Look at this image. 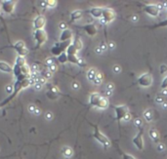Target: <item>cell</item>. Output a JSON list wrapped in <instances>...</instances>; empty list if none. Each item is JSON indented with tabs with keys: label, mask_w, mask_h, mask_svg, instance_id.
Returning a JSON list of instances; mask_svg holds the SVG:
<instances>
[{
	"label": "cell",
	"mask_w": 167,
	"mask_h": 159,
	"mask_svg": "<svg viewBox=\"0 0 167 159\" xmlns=\"http://www.w3.org/2000/svg\"><path fill=\"white\" fill-rule=\"evenodd\" d=\"M29 85H31L29 78H28V79H25V80H16V82L14 83V93L11 94V95H9L5 100H3L2 102H0V108H2L3 106H5L6 105H8L11 101H13V100L17 97L18 94H19L22 90L28 88Z\"/></svg>",
	"instance_id": "1"
},
{
	"label": "cell",
	"mask_w": 167,
	"mask_h": 159,
	"mask_svg": "<svg viewBox=\"0 0 167 159\" xmlns=\"http://www.w3.org/2000/svg\"><path fill=\"white\" fill-rule=\"evenodd\" d=\"M13 74H14L16 80L28 79L30 77V74H31V68L28 64L23 65V66L14 65V67H13Z\"/></svg>",
	"instance_id": "2"
},
{
	"label": "cell",
	"mask_w": 167,
	"mask_h": 159,
	"mask_svg": "<svg viewBox=\"0 0 167 159\" xmlns=\"http://www.w3.org/2000/svg\"><path fill=\"white\" fill-rule=\"evenodd\" d=\"M90 125H91V126L93 127V129H94L93 137L95 138V140L98 141L105 148H109V147L111 146V142H110V140H109L104 134H102V132L100 131V129H99V127H98L97 125L92 124V123H90Z\"/></svg>",
	"instance_id": "3"
},
{
	"label": "cell",
	"mask_w": 167,
	"mask_h": 159,
	"mask_svg": "<svg viewBox=\"0 0 167 159\" xmlns=\"http://www.w3.org/2000/svg\"><path fill=\"white\" fill-rule=\"evenodd\" d=\"M72 43V40L70 41H65V42H57L54 44V46L51 48V54L53 56H56V57H59L60 55H62L63 53H66L67 49L68 48V46Z\"/></svg>",
	"instance_id": "4"
},
{
	"label": "cell",
	"mask_w": 167,
	"mask_h": 159,
	"mask_svg": "<svg viewBox=\"0 0 167 159\" xmlns=\"http://www.w3.org/2000/svg\"><path fill=\"white\" fill-rule=\"evenodd\" d=\"M33 37L35 40V46L36 48H39L41 45H43L47 41V34L44 29H38L34 30Z\"/></svg>",
	"instance_id": "5"
},
{
	"label": "cell",
	"mask_w": 167,
	"mask_h": 159,
	"mask_svg": "<svg viewBox=\"0 0 167 159\" xmlns=\"http://www.w3.org/2000/svg\"><path fill=\"white\" fill-rule=\"evenodd\" d=\"M113 109H114V112H115V120H117V121L123 120V118L125 117V115H126L127 113H129L127 106H124V105L114 106H113Z\"/></svg>",
	"instance_id": "6"
},
{
	"label": "cell",
	"mask_w": 167,
	"mask_h": 159,
	"mask_svg": "<svg viewBox=\"0 0 167 159\" xmlns=\"http://www.w3.org/2000/svg\"><path fill=\"white\" fill-rule=\"evenodd\" d=\"M143 11L148 14L149 16L157 17L160 13V10L157 5L155 4H144L143 5Z\"/></svg>",
	"instance_id": "7"
},
{
	"label": "cell",
	"mask_w": 167,
	"mask_h": 159,
	"mask_svg": "<svg viewBox=\"0 0 167 159\" xmlns=\"http://www.w3.org/2000/svg\"><path fill=\"white\" fill-rule=\"evenodd\" d=\"M12 48L17 52L18 56H21V57H26L28 54V48L26 47V44H25V42L24 41H21V40H19L17 41L13 46Z\"/></svg>",
	"instance_id": "8"
},
{
	"label": "cell",
	"mask_w": 167,
	"mask_h": 159,
	"mask_svg": "<svg viewBox=\"0 0 167 159\" xmlns=\"http://www.w3.org/2000/svg\"><path fill=\"white\" fill-rule=\"evenodd\" d=\"M115 13L111 8H104L103 17H102V23L104 24H110L115 19Z\"/></svg>",
	"instance_id": "9"
},
{
	"label": "cell",
	"mask_w": 167,
	"mask_h": 159,
	"mask_svg": "<svg viewBox=\"0 0 167 159\" xmlns=\"http://www.w3.org/2000/svg\"><path fill=\"white\" fill-rule=\"evenodd\" d=\"M132 142L139 150H142L144 148V128L139 129L138 134L133 138Z\"/></svg>",
	"instance_id": "10"
},
{
	"label": "cell",
	"mask_w": 167,
	"mask_h": 159,
	"mask_svg": "<svg viewBox=\"0 0 167 159\" xmlns=\"http://www.w3.org/2000/svg\"><path fill=\"white\" fill-rule=\"evenodd\" d=\"M137 82H138V84L140 85V86H142V87H150L151 86V84H152V76H151V74H150V72H146V73H144V74H142L138 80H137Z\"/></svg>",
	"instance_id": "11"
},
{
	"label": "cell",
	"mask_w": 167,
	"mask_h": 159,
	"mask_svg": "<svg viewBox=\"0 0 167 159\" xmlns=\"http://www.w3.org/2000/svg\"><path fill=\"white\" fill-rule=\"evenodd\" d=\"M16 1H1V10L5 14H12L14 12Z\"/></svg>",
	"instance_id": "12"
},
{
	"label": "cell",
	"mask_w": 167,
	"mask_h": 159,
	"mask_svg": "<svg viewBox=\"0 0 167 159\" xmlns=\"http://www.w3.org/2000/svg\"><path fill=\"white\" fill-rule=\"evenodd\" d=\"M45 23H46V20H45V17L42 16V15H39L37 16L33 21V27L34 30H38V29H43L44 26H45Z\"/></svg>",
	"instance_id": "13"
},
{
	"label": "cell",
	"mask_w": 167,
	"mask_h": 159,
	"mask_svg": "<svg viewBox=\"0 0 167 159\" xmlns=\"http://www.w3.org/2000/svg\"><path fill=\"white\" fill-rule=\"evenodd\" d=\"M80 28H82L84 31L90 36H94L97 33V26L94 24H87L85 26H80Z\"/></svg>",
	"instance_id": "14"
},
{
	"label": "cell",
	"mask_w": 167,
	"mask_h": 159,
	"mask_svg": "<svg viewBox=\"0 0 167 159\" xmlns=\"http://www.w3.org/2000/svg\"><path fill=\"white\" fill-rule=\"evenodd\" d=\"M103 96H101L99 93H92L90 97H89V105L91 106H96L99 105L101 99H102Z\"/></svg>",
	"instance_id": "15"
},
{
	"label": "cell",
	"mask_w": 167,
	"mask_h": 159,
	"mask_svg": "<svg viewBox=\"0 0 167 159\" xmlns=\"http://www.w3.org/2000/svg\"><path fill=\"white\" fill-rule=\"evenodd\" d=\"M70 40H72V31L69 28L63 30L60 35V41L65 42V41H70Z\"/></svg>",
	"instance_id": "16"
},
{
	"label": "cell",
	"mask_w": 167,
	"mask_h": 159,
	"mask_svg": "<svg viewBox=\"0 0 167 159\" xmlns=\"http://www.w3.org/2000/svg\"><path fill=\"white\" fill-rule=\"evenodd\" d=\"M103 11H104V8H102V7H92L89 10V13L92 17H94L96 19H100L103 17Z\"/></svg>",
	"instance_id": "17"
},
{
	"label": "cell",
	"mask_w": 167,
	"mask_h": 159,
	"mask_svg": "<svg viewBox=\"0 0 167 159\" xmlns=\"http://www.w3.org/2000/svg\"><path fill=\"white\" fill-rule=\"evenodd\" d=\"M0 70L5 73H13V67L6 62L0 61Z\"/></svg>",
	"instance_id": "18"
},
{
	"label": "cell",
	"mask_w": 167,
	"mask_h": 159,
	"mask_svg": "<svg viewBox=\"0 0 167 159\" xmlns=\"http://www.w3.org/2000/svg\"><path fill=\"white\" fill-rule=\"evenodd\" d=\"M99 74V72H98V70L97 69H95V68H90V69H88V71H87V78L90 80V81H94V80L96 79V77H97V75Z\"/></svg>",
	"instance_id": "19"
},
{
	"label": "cell",
	"mask_w": 167,
	"mask_h": 159,
	"mask_svg": "<svg viewBox=\"0 0 167 159\" xmlns=\"http://www.w3.org/2000/svg\"><path fill=\"white\" fill-rule=\"evenodd\" d=\"M149 134H150V137L151 138V140L154 143H159V135H158V132L155 129H150L149 131Z\"/></svg>",
	"instance_id": "20"
},
{
	"label": "cell",
	"mask_w": 167,
	"mask_h": 159,
	"mask_svg": "<svg viewBox=\"0 0 167 159\" xmlns=\"http://www.w3.org/2000/svg\"><path fill=\"white\" fill-rule=\"evenodd\" d=\"M81 17H82V12L79 10H75L70 14V22H75L79 20Z\"/></svg>",
	"instance_id": "21"
},
{
	"label": "cell",
	"mask_w": 167,
	"mask_h": 159,
	"mask_svg": "<svg viewBox=\"0 0 167 159\" xmlns=\"http://www.w3.org/2000/svg\"><path fill=\"white\" fill-rule=\"evenodd\" d=\"M66 53H67V56H74V55L77 54V49L74 47V46L72 45V43H71V44L68 46V48L67 49Z\"/></svg>",
	"instance_id": "22"
},
{
	"label": "cell",
	"mask_w": 167,
	"mask_h": 159,
	"mask_svg": "<svg viewBox=\"0 0 167 159\" xmlns=\"http://www.w3.org/2000/svg\"><path fill=\"white\" fill-rule=\"evenodd\" d=\"M27 63H26V59L24 57H21V56H18L15 60V65H18V66H23V65H26Z\"/></svg>",
	"instance_id": "23"
},
{
	"label": "cell",
	"mask_w": 167,
	"mask_h": 159,
	"mask_svg": "<svg viewBox=\"0 0 167 159\" xmlns=\"http://www.w3.org/2000/svg\"><path fill=\"white\" fill-rule=\"evenodd\" d=\"M57 60L60 64H66L68 62V59H67V53H63L62 55H60L59 57H57Z\"/></svg>",
	"instance_id": "24"
},
{
	"label": "cell",
	"mask_w": 167,
	"mask_h": 159,
	"mask_svg": "<svg viewBox=\"0 0 167 159\" xmlns=\"http://www.w3.org/2000/svg\"><path fill=\"white\" fill-rule=\"evenodd\" d=\"M117 150H118V152L121 154V157L122 159H136L135 157H133L132 155H130V154H128V153H125V152H123L118 146H117Z\"/></svg>",
	"instance_id": "25"
},
{
	"label": "cell",
	"mask_w": 167,
	"mask_h": 159,
	"mask_svg": "<svg viewBox=\"0 0 167 159\" xmlns=\"http://www.w3.org/2000/svg\"><path fill=\"white\" fill-rule=\"evenodd\" d=\"M72 45L77 49V51H79V50H81V49H82V42H81V41H80V39H78V38H76V39H74V40H73Z\"/></svg>",
	"instance_id": "26"
},
{
	"label": "cell",
	"mask_w": 167,
	"mask_h": 159,
	"mask_svg": "<svg viewBox=\"0 0 167 159\" xmlns=\"http://www.w3.org/2000/svg\"><path fill=\"white\" fill-rule=\"evenodd\" d=\"M52 72H51L49 69H46V70H43L42 72H41V76L43 77V78H45V79H50L51 77H52Z\"/></svg>",
	"instance_id": "27"
},
{
	"label": "cell",
	"mask_w": 167,
	"mask_h": 159,
	"mask_svg": "<svg viewBox=\"0 0 167 159\" xmlns=\"http://www.w3.org/2000/svg\"><path fill=\"white\" fill-rule=\"evenodd\" d=\"M164 26H167V19L164 20V21H161L160 23H158V24L155 25V26H150V28H158V27H164Z\"/></svg>",
	"instance_id": "28"
},
{
	"label": "cell",
	"mask_w": 167,
	"mask_h": 159,
	"mask_svg": "<svg viewBox=\"0 0 167 159\" xmlns=\"http://www.w3.org/2000/svg\"><path fill=\"white\" fill-rule=\"evenodd\" d=\"M63 153H64V155H65V156H67V157H70V156L72 155V150H71L69 147H64V149H63Z\"/></svg>",
	"instance_id": "29"
},
{
	"label": "cell",
	"mask_w": 167,
	"mask_h": 159,
	"mask_svg": "<svg viewBox=\"0 0 167 159\" xmlns=\"http://www.w3.org/2000/svg\"><path fill=\"white\" fill-rule=\"evenodd\" d=\"M102 81H103V76H102V74L99 72V74L97 75L96 79L93 81V83H94L95 85H101V84H102Z\"/></svg>",
	"instance_id": "30"
},
{
	"label": "cell",
	"mask_w": 167,
	"mask_h": 159,
	"mask_svg": "<svg viewBox=\"0 0 167 159\" xmlns=\"http://www.w3.org/2000/svg\"><path fill=\"white\" fill-rule=\"evenodd\" d=\"M58 94H55V93H53V92H51V91H48L47 92V97L51 99V100H55V99H57L58 98Z\"/></svg>",
	"instance_id": "31"
},
{
	"label": "cell",
	"mask_w": 167,
	"mask_h": 159,
	"mask_svg": "<svg viewBox=\"0 0 167 159\" xmlns=\"http://www.w3.org/2000/svg\"><path fill=\"white\" fill-rule=\"evenodd\" d=\"M6 92L9 95L13 94L14 93V85H8V86H6Z\"/></svg>",
	"instance_id": "32"
},
{
	"label": "cell",
	"mask_w": 167,
	"mask_h": 159,
	"mask_svg": "<svg viewBox=\"0 0 167 159\" xmlns=\"http://www.w3.org/2000/svg\"><path fill=\"white\" fill-rule=\"evenodd\" d=\"M135 125L137 126L138 129H141V128H143V122H142V120L140 119V118H137L136 120H135Z\"/></svg>",
	"instance_id": "33"
},
{
	"label": "cell",
	"mask_w": 167,
	"mask_h": 159,
	"mask_svg": "<svg viewBox=\"0 0 167 159\" xmlns=\"http://www.w3.org/2000/svg\"><path fill=\"white\" fill-rule=\"evenodd\" d=\"M144 116H145V118L147 119V121H150V120H151V112H150V110L145 111Z\"/></svg>",
	"instance_id": "34"
},
{
	"label": "cell",
	"mask_w": 167,
	"mask_h": 159,
	"mask_svg": "<svg viewBox=\"0 0 167 159\" xmlns=\"http://www.w3.org/2000/svg\"><path fill=\"white\" fill-rule=\"evenodd\" d=\"M161 89L162 90H166L167 89V76L161 82Z\"/></svg>",
	"instance_id": "35"
},
{
	"label": "cell",
	"mask_w": 167,
	"mask_h": 159,
	"mask_svg": "<svg viewBox=\"0 0 167 159\" xmlns=\"http://www.w3.org/2000/svg\"><path fill=\"white\" fill-rule=\"evenodd\" d=\"M48 69L50 70L52 73H53V72H55V71H56V70L58 69V67H57V64H51L50 66H48Z\"/></svg>",
	"instance_id": "36"
},
{
	"label": "cell",
	"mask_w": 167,
	"mask_h": 159,
	"mask_svg": "<svg viewBox=\"0 0 167 159\" xmlns=\"http://www.w3.org/2000/svg\"><path fill=\"white\" fill-rule=\"evenodd\" d=\"M57 5L56 1H47V7L48 8H54Z\"/></svg>",
	"instance_id": "37"
},
{
	"label": "cell",
	"mask_w": 167,
	"mask_h": 159,
	"mask_svg": "<svg viewBox=\"0 0 167 159\" xmlns=\"http://www.w3.org/2000/svg\"><path fill=\"white\" fill-rule=\"evenodd\" d=\"M33 86H34V89H35V90H38V91H39V90L42 89V84H40V83H37V82H36Z\"/></svg>",
	"instance_id": "38"
},
{
	"label": "cell",
	"mask_w": 167,
	"mask_h": 159,
	"mask_svg": "<svg viewBox=\"0 0 167 159\" xmlns=\"http://www.w3.org/2000/svg\"><path fill=\"white\" fill-rule=\"evenodd\" d=\"M36 108H37V107H36L35 106H33V105H30V106H28V110L31 112V113H34V111H35Z\"/></svg>",
	"instance_id": "39"
},
{
	"label": "cell",
	"mask_w": 167,
	"mask_h": 159,
	"mask_svg": "<svg viewBox=\"0 0 167 159\" xmlns=\"http://www.w3.org/2000/svg\"><path fill=\"white\" fill-rule=\"evenodd\" d=\"M45 118H46L47 120H51V119L53 118V114H52L51 112H46V114H45Z\"/></svg>",
	"instance_id": "40"
},
{
	"label": "cell",
	"mask_w": 167,
	"mask_h": 159,
	"mask_svg": "<svg viewBox=\"0 0 167 159\" xmlns=\"http://www.w3.org/2000/svg\"><path fill=\"white\" fill-rule=\"evenodd\" d=\"M165 71H167V66L165 64H162V65L160 66V72H161V73H164Z\"/></svg>",
	"instance_id": "41"
},
{
	"label": "cell",
	"mask_w": 167,
	"mask_h": 159,
	"mask_svg": "<svg viewBox=\"0 0 167 159\" xmlns=\"http://www.w3.org/2000/svg\"><path fill=\"white\" fill-rule=\"evenodd\" d=\"M107 90H108V92H111L113 90V84H108Z\"/></svg>",
	"instance_id": "42"
},
{
	"label": "cell",
	"mask_w": 167,
	"mask_h": 159,
	"mask_svg": "<svg viewBox=\"0 0 167 159\" xmlns=\"http://www.w3.org/2000/svg\"><path fill=\"white\" fill-rule=\"evenodd\" d=\"M131 119V115H130V113H127L126 115H125V117L123 118V120L124 121H129Z\"/></svg>",
	"instance_id": "43"
},
{
	"label": "cell",
	"mask_w": 167,
	"mask_h": 159,
	"mask_svg": "<svg viewBox=\"0 0 167 159\" xmlns=\"http://www.w3.org/2000/svg\"><path fill=\"white\" fill-rule=\"evenodd\" d=\"M55 64V63H54V60H52V59H48V60L46 61V64H47L48 66H50L51 64Z\"/></svg>",
	"instance_id": "44"
},
{
	"label": "cell",
	"mask_w": 167,
	"mask_h": 159,
	"mask_svg": "<svg viewBox=\"0 0 167 159\" xmlns=\"http://www.w3.org/2000/svg\"><path fill=\"white\" fill-rule=\"evenodd\" d=\"M60 28L62 29V31H63V30H65V29H67V27H66V25H65L64 23H61V24H60Z\"/></svg>",
	"instance_id": "45"
},
{
	"label": "cell",
	"mask_w": 167,
	"mask_h": 159,
	"mask_svg": "<svg viewBox=\"0 0 167 159\" xmlns=\"http://www.w3.org/2000/svg\"><path fill=\"white\" fill-rule=\"evenodd\" d=\"M113 70H114L115 73H118V72H120V67L117 66V65H114V66H113Z\"/></svg>",
	"instance_id": "46"
},
{
	"label": "cell",
	"mask_w": 167,
	"mask_h": 159,
	"mask_svg": "<svg viewBox=\"0 0 167 159\" xmlns=\"http://www.w3.org/2000/svg\"><path fill=\"white\" fill-rule=\"evenodd\" d=\"M100 48H101V50H102V51H104V50H106V49H107V45L102 43V44H101V46H100Z\"/></svg>",
	"instance_id": "47"
},
{
	"label": "cell",
	"mask_w": 167,
	"mask_h": 159,
	"mask_svg": "<svg viewBox=\"0 0 167 159\" xmlns=\"http://www.w3.org/2000/svg\"><path fill=\"white\" fill-rule=\"evenodd\" d=\"M157 148H158L159 150H163V149H164V145H163V144H158Z\"/></svg>",
	"instance_id": "48"
},
{
	"label": "cell",
	"mask_w": 167,
	"mask_h": 159,
	"mask_svg": "<svg viewBox=\"0 0 167 159\" xmlns=\"http://www.w3.org/2000/svg\"><path fill=\"white\" fill-rule=\"evenodd\" d=\"M72 86H73L74 89H78V84H77V83H73Z\"/></svg>",
	"instance_id": "49"
},
{
	"label": "cell",
	"mask_w": 167,
	"mask_h": 159,
	"mask_svg": "<svg viewBox=\"0 0 167 159\" xmlns=\"http://www.w3.org/2000/svg\"><path fill=\"white\" fill-rule=\"evenodd\" d=\"M39 113H40V109H39V108H36L35 111H34V114H39Z\"/></svg>",
	"instance_id": "50"
},
{
	"label": "cell",
	"mask_w": 167,
	"mask_h": 159,
	"mask_svg": "<svg viewBox=\"0 0 167 159\" xmlns=\"http://www.w3.org/2000/svg\"><path fill=\"white\" fill-rule=\"evenodd\" d=\"M163 106H164V107H167V103H165V102L163 103Z\"/></svg>",
	"instance_id": "51"
},
{
	"label": "cell",
	"mask_w": 167,
	"mask_h": 159,
	"mask_svg": "<svg viewBox=\"0 0 167 159\" xmlns=\"http://www.w3.org/2000/svg\"><path fill=\"white\" fill-rule=\"evenodd\" d=\"M163 93H164L163 95H167V90H163Z\"/></svg>",
	"instance_id": "52"
},
{
	"label": "cell",
	"mask_w": 167,
	"mask_h": 159,
	"mask_svg": "<svg viewBox=\"0 0 167 159\" xmlns=\"http://www.w3.org/2000/svg\"><path fill=\"white\" fill-rule=\"evenodd\" d=\"M0 20H1V21H3V20H2V18H1V14H0Z\"/></svg>",
	"instance_id": "53"
},
{
	"label": "cell",
	"mask_w": 167,
	"mask_h": 159,
	"mask_svg": "<svg viewBox=\"0 0 167 159\" xmlns=\"http://www.w3.org/2000/svg\"><path fill=\"white\" fill-rule=\"evenodd\" d=\"M166 14H167V7H166Z\"/></svg>",
	"instance_id": "54"
}]
</instances>
